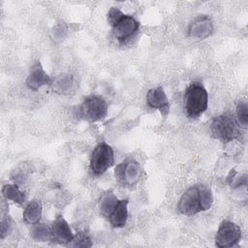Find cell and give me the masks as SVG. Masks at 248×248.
<instances>
[{
  "label": "cell",
  "mask_w": 248,
  "mask_h": 248,
  "mask_svg": "<svg viewBox=\"0 0 248 248\" xmlns=\"http://www.w3.org/2000/svg\"><path fill=\"white\" fill-rule=\"evenodd\" d=\"M30 236L35 241L44 242L51 238V229H49L46 224L36 223L32 225L30 229Z\"/></svg>",
  "instance_id": "17"
},
{
  "label": "cell",
  "mask_w": 248,
  "mask_h": 248,
  "mask_svg": "<svg viewBox=\"0 0 248 248\" xmlns=\"http://www.w3.org/2000/svg\"><path fill=\"white\" fill-rule=\"evenodd\" d=\"M51 81L52 78L46 73L42 64L38 61L30 69L25 83L29 89L35 91L44 85H50Z\"/></svg>",
  "instance_id": "11"
},
{
  "label": "cell",
  "mask_w": 248,
  "mask_h": 248,
  "mask_svg": "<svg viewBox=\"0 0 248 248\" xmlns=\"http://www.w3.org/2000/svg\"><path fill=\"white\" fill-rule=\"evenodd\" d=\"M241 238V230L233 222L223 220L215 235V245L219 248L236 246Z\"/></svg>",
  "instance_id": "6"
},
{
  "label": "cell",
  "mask_w": 248,
  "mask_h": 248,
  "mask_svg": "<svg viewBox=\"0 0 248 248\" xmlns=\"http://www.w3.org/2000/svg\"><path fill=\"white\" fill-rule=\"evenodd\" d=\"M75 234L68 222L64 219L62 215H58L51 226V239L58 244L68 245L74 238Z\"/></svg>",
  "instance_id": "10"
},
{
  "label": "cell",
  "mask_w": 248,
  "mask_h": 248,
  "mask_svg": "<svg viewBox=\"0 0 248 248\" xmlns=\"http://www.w3.org/2000/svg\"><path fill=\"white\" fill-rule=\"evenodd\" d=\"M12 231V220L10 216H4L1 220V238H5Z\"/></svg>",
  "instance_id": "22"
},
{
  "label": "cell",
  "mask_w": 248,
  "mask_h": 248,
  "mask_svg": "<svg viewBox=\"0 0 248 248\" xmlns=\"http://www.w3.org/2000/svg\"><path fill=\"white\" fill-rule=\"evenodd\" d=\"M114 163L112 147L105 141L96 145L90 157V170L95 175L105 173Z\"/></svg>",
  "instance_id": "4"
},
{
  "label": "cell",
  "mask_w": 248,
  "mask_h": 248,
  "mask_svg": "<svg viewBox=\"0 0 248 248\" xmlns=\"http://www.w3.org/2000/svg\"><path fill=\"white\" fill-rule=\"evenodd\" d=\"M74 84V78L70 74H60L52 79L50 86L58 94H67Z\"/></svg>",
  "instance_id": "16"
},
{
  "label": "cell",
  "mask_w": 248,
  "mask_h": 248,
  "mask_svg": "<svg viewBox=\"0 0 248 248\" xmlns=\"http://www.w3.org/2000/svg\"><path fill=\"white\" fill-rule=\"evenodd\" d=\"M128 200L119 201L118 204L108 217L109 223L113 228H122L128 219Z\"/></svg>",
  "instance_id": "13"
},
{
  "label": "cell",
  "mask_w": 248,
  "mask_h": 248,
  "mask_svg": "<svg viewBox=\"0 0 248 248\" xmlns=\"http://www.w3.org/2000/svg\"><path fill=\"white\" fill-rule=\"evenodd\" d=\"M236 122L243 129H246L248 126V105L244 100L239 101L236 106Z\"/></svg>",
  "instance_id": "20"
},
{
  "label": "cell",
  "mask_w": 248,
  "mask_h": 248,
  "mask_svg": "<svg viewBox=\"0 0 248 248\" xmlns=\"http://www.w3.org/2000/svg\"><path fill=\"white\" fill-rule=\"evenodd\" d=\"M42 213H43V208H42L41 202L38 201H32L26 205L22 213V217L25 223L34 225L40 222L42 218Z\"/></svg>",
  "instance_id": "15"
},
{
  "label": "cell",
  "mask_w": 248,
  "mask_h": 248,
  "mask_svg": "<svg viewBox=\"0 0 248 248\" xmlns=\"http://www.w3.org/2000/svg\"><path fill=\"white\" fill-rule=\"evenodd\" d=\"M2 194L6 200L13 201L14 202H16L18 204L23 203L25 200L24 194L18 189L16 185L5 184L2 187Z\"/></svg>",
  "instance_id": "18"
},
{
  "label": "cell",
  "mask_w": 248,
  "mask_h": 248,
  "mask_svg": "<svg viewBox=\"0 0 248 248\" xmlns=\"http://www.w3.org/2000/svg\"><path fill=\"white\" fill-rule=\"evenodd\" d=\"M208 93L204 86L194 81L186 88L183 96V108L185 113L191 118H198L207 108Z\"/></svg>",
  "instance_id": "2"
},
{
  "label": "cell",
  "mask_w": 248,
  "mask_h": 248,
  "mask_svg": "<svg viewBox=\"0 0 248 248\" xmlns=\"http://www.w3.org/2000/svg\"><path fill=\"white\" fill-rule=\"evenodd\" d=\"M146 103L149 108L159 109L163 116H166L170 111L169 100L162 86L151 88L147 92Z\"/></svg>",
  "instance_id": "12"
},
{
  "label": "cell",
  "mask_w": 248,
  "mask_h": 248,
  "mask_svg": "<svg viewBox=\"0 0 248 248\" xmlns=\"http://www.w3.org/2000/svg\"><path fill=\"white\" fill-rule=\"evenodd\" d=\"M213 22L205 15L196 17L188 27V36L197 40H203L213 33Z\"/></svg>",
  "instance_id": "9"
},
{
  "label": "cell",
  "mask_w": 248,
  "mask_h": 248,
  "mask_svg": "<svg viewBox=\"0 0 248 248\" xmlns=\"http://www.w3.org/2000/svg\"><path fill=\"white\" fill-rule=\"evenodd\" d=\"M119 200L114 195L112 191H107L105 192L100 200H99V211L102 216L108 218L116 205L118 204Z\"/></svg>",
  "instance_id": "14"
},
{
  "label": "cell",
  "mask_w": 248,
  "mask_h": 248,
  "mask_svg": "<svg viewBox=\"0 0 248 248\" xmlns=\"http://www.w3.org/2000/svg\"><path fill=\"white\" fill-rule=\"evenodd\" d=\"M68 245L73 247H90L92 246V242L86 233L79 232L74 236L73 240Z\"/></svg>",
  "instance_id": "21"
},
{
  "label": "cell",
  "mask_w": 248,
  "mask_h": 248,
  "mask_svg": "<svg viewBox=\"0 0 248 248\" xmlns=\"http://www.w3.org/2000/svg\"><path fill=\"white\" fill-rule=\"evenodd\" d=\"M210 131L213 138L228 143L239 137L235 119L231 113H223L212 119Z\"/></svg>",
  "instance_id": "3"
},
{
  "label": "cell",
  "mask_w": 248,
  "mask_h": 248,
  "mask_svg": "<svg viewBox=\"0 0 248 248\" xmlns=\"http://www.w3.org/2000/svg\"><path fill=\"white\" fill-rule=\"evenodd\" d=\"M177 209L181 214L187 216H192L202 211L199 185L192 186L183 193L178 202Z\"/></svg>",
  "instance_id": "8"
},
{
  "label": "cell",
  "mask_w": 248,
  "mask_h": 248,
  "mask_svg": "<svg viewBox=\"0 0 248 248\" xmlns=\"http://www.w3.org/2000/svg\"><path fill=\"white\" fill-rule=\"evenodd\" d=\"M108 114V104L100 96L91 95L84 99L79 107V115L84 120L96 122L103 120Z\"/></svg>",
  "instance_id": "5"
},
{
  "label": "cell",
  "mask_w": 248,
  "mask_h": 248,
  "mask_svg": "<svg viewBox=\"0 0 248 248\" xmlns=\"http://www.w3.org/2000/svg\"><path fill=\"white\" fill-rule=\"evenodd\" d=\"M141 168L138 161L129 158L117 165L115 168L114 175L117 180L126 186H135L140 177Z\"/></svg>",
  "instance_id": "7"
},
{
  "label": "cell",
  "mask_w": 248,
  "mask_h": 248,
  "mask_svg": "<svg viewBox=\"0 0 248 248\" xmlns=\"http://www.w3.org/2000/svg\"><path fill=\"white\" fill-rule=\"evenodd\" d=\"M200 190V200H201V206L202 211L208 210L213 203V194L209 187L205 185H199Z\"/></svg>",
  "instance_id": "19"
},
{
  "label": "cell",
  "mask_w": 248,
  "mask_h": 248,
  "mask_svg": "<svg viewBox=\"0 0 248 248\" xmlns=\"http://www.w3.org/2000/svg\"><path fill=\"white\" fill-rule=\"evenodd\" d=\"M108 21L112 27L114 38L121 44L131 39L140 27L139 21L134 16L124 15L115 7H112L108 11Z\"/></svg>",
  "instance_id": "1"
}]
</instances>
